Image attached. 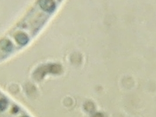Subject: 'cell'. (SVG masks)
Instances as JSON below:
<instances>
[{
	"instance_id": "1",
	"label": "cell",
	"mask_w": 156,
	"mask_h": 117,
	"mask_svg": "<svg viewBox=\"0 0 156 117\" xmlns=\"http://www.w3.org/2000/svg\"><path fill=\"white\" fill-rule=\"evenodd\" d=\"M64 0H36L8 31L0 36V65L29 47L44 32Z\"/></svg>"
},
{
	"instance_id": "2",
	"label": "cell",
	"mask_w": 156,
	"mask_h": 117,
	"mask_svg": "<svg viewBox=\"0 0 156 117\" xmlns=\"http://www.w3.org/2000/svg\"><path fill=\"white\" fill-rule=\"evenodd\" d=\"M29 115L25 109L0 87V117H25Z\"/></svg>"
}]
</instances>
